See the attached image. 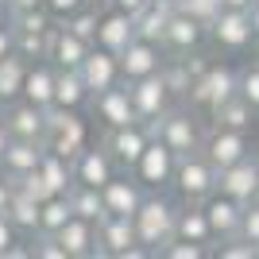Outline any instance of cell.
I'll return each instance as SVG.
<instances>
[{
  "instance_id": "c3c4849f",
  "label": "cell",
  "mask_w": 259,
  "mask_h": 259,
  "mask_svg": "<svg viewBox=\"0 0 259 259\" xmlns=\"http://www.w3.org/2000/svg\"><path fill=\"white\" fill-rule=\"evenodd\" d=\"M8 143H12V132L4 128V120H0V159H4V151H8Z\"/></svg>"
},
{
  "instance_id": "4316f807",
  "label": "cell",
  "mask_w": 259,
  "mask_h": 259,
  "mask_svg": "<svg viewBox=\"0 0 259 259\" xmlns=\"http://www.w3.org/2000/svg\"><path fill=\"white\" fill-rule=\"evenodd\" d=\"M174 12H178L174 0H151V4L136 16V35H140V39H151V43L162 47V35H166V23H170Z\"/></svg>"
},
{
  "instance_id": "cb8c5ba5",
  "label": "cell",
  "mask_w": 259,
  "mask_h": 259,
  "mask_svg": "<svg viewBox=\"0 0 259 259\" xmlns=\"http://www.w3.org/2000/svg\"><path fill=\"white\" fill-rule=\"evenodd\" d=\"M54 81H58V66L51 58H39V62L27 66V81H23V101H31L39 108L54 105Z\"/></svg>"
},
{
  "instance_id": "5bb4252c",
  "label": "cell",
  "mask_w": 259,
  "mask_h": 259,
  "mask_svg": "<svg viewBox=\"0 0 259 259\" xmlns=\"http://www.w3.org/2000/svg\"><path fill=\"white\" fill-rule=\"evenodd\" d=\"M97 240H101V259H128V251L140 244L136 236V221L132 217H116V213H105L97 221Z\"/></svg>"
},
{
  "instance_id": "6da1fadb",
  "label": "cell",
  "mask_w": 259,
  "mask_h": 259,
  "mask_svg": "<svg viewBox=\"0 0 259 259\" xmlns=\"http://www.w3.org/2000/svg\"><path fill=\"white\" fill-rule=\"evenodd\" d=\"M178 209L182 205H174L162 190H151V194L143 197V205L136 209V217H132V221H136V236H140V244L151 251V255H159V251L174 240Z\"/></svg>"
},
{
  "instance_id": "816d5d0a",
  "label": "cell",
  "mask_w": 259,
  "mask_h": 259,
  "mask_svg": "<svg viewBox=\"0 0 259 259\" xmlns=\"http://www.w3.org/2000/svg\"><path fill=\"white\" fill-rule=\"evenodd\" d=\"M225 8H244V12H248V8H251V0H225Z\"/></svg>"
},
{
  "instance_id": "d590c367",
  "label": "cell",
  "mask_w": 259,
  "mask_h": 259,
  "mask_svg": "<svg viewBox=\"0 0 259 259\" xmlns=\"http://www.w3.org/2000/svg\"><path fill=\"white\" fill-rule=\"evenodd\" d=\"M20 244H23V232L0 213V259H23V255H31V248H20Z\"/></svg>"
},
{
  "instance_id": "f35d334b",
  "label": "cell",
  "mask_w": 259,
  "mask_h": 259,
  "mask_svg": "<svg viewBox=\"0 0 259 259\" xmlns=\"http://www.w3.org/2000/svg\"><path fill=\"white\" fill-rule=\"evenodd\" d=\"M54 16L47 8H31V12H16V16H12V27H16V31H51L54 27Z\"/></svg>"
},
{
  "instance_id": "ab89813d",
  "label": "cell",
  "mask_w": 259,
  "mask_h": 259,
  "mask_svg": "<svg viewBox=\"0 0 259 259\" xmlns=\"http://www.w3.org/2000/svg\"><path fill=\"white\" fill-rule=\"evenodd\" d=\"M205 255H213V248L209 244H194V240H170L159 251V259H205Z\"/></svg>"
},
{
  "instance_id": "f6af8a7d",
  "label": "cell",
  "mask_w": 259,
  "mask_h": 259,
  "mask_svg": "<svg viewBox=\"0 0 259 259\" xmlns=\"http://www.w3.org/2000/svg\"><path fill=\"white\" fill-rule=\"evenodd\" d=\"M151 0H112V8H120V12H128V16H140L143 8H147Z\"/></svg>"
},
{
  "instance_id": "1f68e13d",
  "label": "cell",
  "mask_w": 259,
  "mask_h": 259,
  "mask_svg": "<svg viewBox=\"0 0 259 259\" xmlns=\"http://www.w3.org/2000/svg\"><path fill=\"white\" fill-rule=\"evenodd\" d=\"M39 209H43V201H35V197H27V194L16 190L12 201H8V209H4V217L20 228L23 236H35V232H39Z\"/></svg>"
},
{
  "instance_id": "7c38bea8",
  "label": "cell",
  "mask_w": 259,
  "mask_h": 259,
  "mask_svg": "<svg viewBox=\"0 0 259 259\" xmlns=\"http://www.w3.org/2000/svg\"><path fill=\"white\" fill-rule=\"evenodd\" d=\"M166 62V47L151 43V39H132L124 51H120V70H124V81H140V77H151L162 70Z\"/></svg>"
},
{
  "instance_id": "f5cc1de1",
  "label": "cell",
  "mask_w": 259,
  "mask_h": 259,
  "mask_svg": "<svg viewBox=\"0 0 259 259\" xmlns=\"http://www.w3.org/2000/svg\"><path fill=\"white\" fill-rule=\"evenodd\" d=\"M85 4H89V8H101V12H105L108 4H112V0H85Z\"/></svg>"
},
{
  "instance_id": "f546056e",
  "label": "cell",
  "mask_w": 259,
  "mask_h": 259,
  "mask_svg": "<svg viewBox=\"0 0 259 259\" xmlns=\"http://www.w3.org/2000/svg\"><path fill=\"white\" fill-rule=\"evenodd\" d=\"M89 97H93V93H89L81 70H58V81H54V105L81 108V105H89Z\"/></svg>"
},
{
  "instance_id": "484cf974",
  "label": "cell",
  "mask_w": 259,
  "mask_h": 259,
  "mask_svg": "<svg viewBox=\"0 0 259 259\" xmlns=\"http://www.w3.org/2000/svg\"><path fill=\"white\" fill-rule=\"evenodd\" d=\"M174 240H194V244H209L213 248V228H209V217H205V205H194L186 201L178 209V225H174Z\"/></svg>"
},
{
  "instance_id": "3957f363",
  "label": "cell",
  "mask_w": 259,
  "mask_h": 259,
  "mask_svg": "<svg viewBox=\"0 0 259 259\" xmlns=\"http://www.w3.org/2000/svg\"><path fill=\"white\" fill-rule=\"evenodd\" d=\"M217 186H221V170L213 166L205 151H190V155H178V170H174V190L182 201H209L217 194Z\"/></svg>"
},
{
  "instance_id": "74e56055",
  "label": "cell",
  "mask_w": 259,
  "mask_h": 259,
  "mask_svg": "<svg viewBox=\"0 0 259 259\" xmlns=\"http://www.w3.org/2000/svg\"><path fill=\"white\" fill-rule=\"evenodd\" d=\"M174 4H178V12L194 16V20L205 23V27L221 16V8H225V0H174Z\"/></svg>"
},
{
  "instance_id": "8fae6325",
  "label": "cell",
  "mask_w": 259,
  "mask_h": 259,
  "mask_svg": "<svg viewBox=\"0 0 259 259\" xmlns=\"http://www.w3.org/2000/svg\"><path fill=\"white\" fill-rule=\"evenodd\" d=\"M201 151L213 159L217 170H225V166H232V162H240V159H248V155H251V140H248V132H236V128H213V124H209Z\"/></svg>"
},
{
  "instance_id": "4fadbf2b",
  "label": "cell",
  "mask_w": 259,
  "mask_h": 259,
  "mask_svg": "<svg viewBox=\"0 0 259 259\" xmlns=\"http://www.w3.org/2000/svg\"><path fill=\"white\" fill-rule=\"evenodd\" d=\"M101 194H105V209H108V213H116V217H136V209L143 205V197L151 194V190H147V186H143L132 170H120L112 182L101 186Z\"/></svg>"
},
{
  "instance_id": "f1b7e54d",
  "label": "cell",
  "mask_w": 259,
  "mask_h": 259,
  "mask_svg": "<svg viewBox=\"0 0 259 259\" xmlns=\"http://www.w3.org/2000/svg\"><path fill=\"white\" fill-rule=\"evenodd\" d=\"M209 124L213 128H236V132H251V124H255V108L248 105V101L240 97H228L221 108H213L209 112Z\"/></svg>"
},
{
  "instance_id": "7dc6e473",
  "label": "cell",
  "mask_w": 259,
  "mask_h": 259,
  "mask_svg": "<svg viewBox=\"0 0 259 259\" xmlns=\"http://www.w3.org/2000/svg\"><path fill=\"white\" fill-rule=\"evenodd\" d=\"M8 8H12V16H16V12H31V8H43V0H8Z\"/></svg>"
},
{
  "instance_id": "7a4b0ae2",
  "label": "cell",
  "mask_w": 259,
  "mask_h": 259,
  "mask_svg": "<svg viewBox=\"0 0 259 259\" xmlns=\"http://www.w3.org/2000/svg\"><path fill=\"white\" fill-rule=\"evenodd\" d=\"M155 140L166 143L174 155H190V151H201L205 143V128H201V112L190 105H174L159 124H151Z\"/></svg>"
},
{
  "instance_id": "d6a6232c",
  "label": "cell",
  "mask_w": 259,
  "mask_h": 259,
  "mask_svg": "<svg viewBox=\"0 0 259 259\" xmlns=\"http://www.w3.org/2000/svg\"><path fill=\"white\" fill-rule=\"evenodd\" d=\"M70 205H74V217H85V221H93V225L108 213L105 209V194H101L97 186H85V182L70 186Z\"/></svg>"
},
{
  "instance_id": "4dcf8cb0",
  "label": "cell",
  "mask_w": 259,
  "mask_h": 259,
  "mask_svg": "<svg viewBox=\"0 0 259 259\" xmlns=\"http://www.w3.org/2000/svg\"><path fill=\"white\" fill-rule=\"evenodd\" d=\"M39 174H43L51 194H70V186H74V159H62V155L47 151L43 162H39Z\"/></svg>"
},
{
  "instance_id": "836d02e7",
  "label": "cell",
  "mask_w": 259,
  "mask_h": 259,
  "mask_svg": "<svg viewBox=\"0 0 259 259\" xmlns=\"http://www.w3.org/2000/svg\"><path fill=\"white\" fill-rule=\"evenodd\" d=\"M74 217V205H70V194H51L43 201V209H39V232H58V228L66 225Z\"/></svg>"
},
{
  "instance_id": "7bdbcfd3",
  "label": "cell",
  "mask_w": 259,
  "mask_h": 259,
  "mask_svg": "<svg viewBox=\"0 0 259 259\" xmlns=\"http://www.w3.org/2000/svg\"><path fill=\"white\" fill-rule=\"evenodd\" d=\"M43 8L51 12V16H54L58 23H62V20H70L74 12H81V8H85V0H43Z\"/></svg>"
},
{
  "instance_id": "9a60e30c",
  "label": "cell",
  "mask_w": 259,
  "mask_h": 259,
  "mask_svg": "<svg viewBox=\"0 0 259 259\" xmlns=\"http://www.w3.org/2000/svg\"><path fill=\"white\" fill-rule=\"evenodd\" d=\"M0 120L12 132V140H47V108L31 105L23 97L0 108Z\"/></svg>"
},
{
  "instance_id": "bcb514c9",
  "label": "cell",
  "mask_w": 259,
  "mask_h": 259,
  "mask_svg": "<svg viewBox=\"0 0 259 259\" xmlns=\"http://www.w3.org/2000/svg\"><path fill=\"white\" fill-rule=\"evenodd\" d=\"M12 194H16V190H12V182H8V174L0 170V213H4V209H8V201H12Z\"/></svg>"
},
{
  "instance_id": "f907efd6",
  "label": "cell",
  "mask_w": 259,
  "mask_h": 259,
  "mask_svg": "<svg viewBox=\"0 0 259 259\" xmlns=\"http://www.w3.org/2000/svg\"><path fill=\"white\" fill-rule=\"evenodd\" d=\"M4 23H12V8H8V0H0V27Z\"/></svg>"
},
{
  "instance_id": "603a6c76",
  "label": "cell",
  "mask_w": 259,
  "mask_h": 259,
  "mask_svg": "<svg viewBox=\"0 0 259 259\" xmlns=\"http://www.w3.org/2000/svg\"><path fill=\"white\" fill-rule=\"evenodd\" d=\"M132 39H136V16H128V12H120V8L108 4V8L101 12V23H97V47L120 54Z\"/></svg>"
},
{
  "instance_id": "db71d44e",
  "label": "cell",
  "mask_w": 259,
  "mask_h": 259,
  "mask_svg": "<svg viewBox=\"0 0 259 259\" xmlns=\"http://www.w3.org/2000/svg\"><path fill=\"white\" fill-rule=\"evenodd\" d=\"M251 58H255V62H259V39H255V43H251Z\"/></svg>"
},
{
  "instance_id": "b9f144b4",
  "label": "cell",
  "mask_w": 259,
  "mask_h": 259,
  "mask_svg": "<svg viewBox=\"0 0 259 259\" xmlns=\"http://www.w3.org/2000/svg\"><path fill=\"white\" fill-rule=\"evenodd\" d=\"M240 236L251 240V244H259V197L244 205V225H240Z\"/></svg>"
},
{
  "instance_id": "277c9868",
  "label": "cell",
  "mask_w": 259,
  "mask_h": 259,
  "mask_svg": "<svg viewBox=\"0 0 259 259\" xmlns=\"http://www.w3.org/2000/svg\"><path fill=\"white\" fill-rule=\"evenodd\" d=\"M236 93H240V70H232V66H217V62H213L205 74H201L194 85H190L186 105L209 116L213 108H221L228 97H236Z\"/></svg>"
},
{
  "instance_id": "83f0119b",
  "label": "cell",
  "mask_w": 259,
  "mask_h": 259,
  "mask_svg": "<svg viewBox=\"0 0 259 259\" xmlns=\"http://www.w3.org/2000/svg\"><path fill=\"white\" fill-rule=\"evenodd\" d=\"M27 58H23L20 51H12L0 58V108L12 105V101L23 97V81H27Z\"/></svg>"
},
{
  "instance_id": "8d00e7d4",
  "label": "cell",
  "mask_w": 259,
  "mask_h": 259,
  "mask_svg": "<svg viewBox=\"0 0 259 259\" xmlns=\"http://www.w3.org/2000/svg\"><path fill=\"white\" fill-rule=\"evenodd\" d=\"M70 31H77L81 39H89V43H97V23H101V8H81V12H74L70 20H62Z\"/></svg>"
},
{
  "instance_id": "ba28073f",
  "label": "cell",
  "mask_w": 259,
  "mask_h": 259,
  "mask_svg": "<svg viewBox=\"0 0 259 259\" xmlns=\"http://www.w3.org/2000/svg\"><path fill=\"white\" fill-rule=\"evenodd\" d=\"M209 39H213L221 51L240 54L255 43V27H251V16L244 8H221L213 23H209Z\"/></svg>"
},
{
  "instance_id": "5b68a950",
  "label": "cell",
  "mask_w": 259,
  "mask_h": 259,
  "mask_svg": "<svg viewBox=\"0 0 259 259\" xmlns=\"http://www.w3.org/2000/svg\"><path fill=\"white\" fill-rule=\"evenodd\" d=\"M47 151L62 155V159H74L81 147H85V120L77 116V108H62L51 105L47 108Z\"/></svg>"
},
{
  "instance_id": "e0dca14e",
  "label": "cell",
  "mask_w": 259,
  "mask_h": 259,
  "mask_svg": "<svg viewBox=\"0 0 259 259\" xmlns=\"http://www.w3.org/2000/svg\"><path fill=\"white\" fill-rule=\"evenodd\" d=\"M58 244H62L66 259H101V240H97V225L85 221V217H70L58 232Z\"/></svg>"
},
{
  "instance_id": "681fc988",
  "label": "cell",
  "mask_w": 259,
  "mask_h": 259,
  "mask_svg": "<svg viewBox=\"0 0 259 259\" xmlns=\"http://www.w3.org/2000/svg\"><path fill=\"white\" fill-rule=\"evenodd\" d=\"M248 16H251V27H255V39H259V0H251Z\"/></svg>"
},
{
  "instance_id": "30bf717a",
  "label": "cell",
  "mask_w": 259,
  "mask_h": 259,
  "mask_svg": "<svg viewBox=\"0 0 259 259\" xmlns=\"http://www.w3.org/2000/svg\"><path fill=\"white\" fill-rule=\"evenodd\" d=\"M174 170H178V155L166 147V143L151 140L147 143V151H143V159L136 162V178H140L147 190H166V186H174Z\"/></svg>"
},
{
  "instance_id": "e575fe53",
  "label": "cell",
  "mask_w": 259,
  "mask_h": 259,
  "mask_svg": "<svg viewBox=\"0 0 259 259\" xmlns=\"http://www.w3.org/2000/svg\"><path fill=\"white\" fill-rule=\"evenodd\" d=\"M12 31H16V27H12ZM51 31H54V27H51ZM51 31H16V51H20L27 62H39V58H47Z\"/></svg>"
},
{
  "instance_id": "ee69618b",
  "label": "cell",
  "mask_w": 259,
  "mask_h": 259,
  "mask_svg": "<svg viewBox=\"0 0 259 259\" xmlns=\"http://www.w3.org/2000/svg\"><path fill=\"white\" fill-rule=\"evenodd\" d=\"M12 51H16V31H12V23H4L0 27V58L12 54Z\"/></svg>"
},
{
  "instance_id": "44dd1931",
  "label": "cell",
  "mask_w": 259,
  "mask_h": 259,
  "mask_svg": "<svg viewBox=\"0 0 259 259\" xmlns=\"http://www.w3.org/2000/svg\"><path fill=\"white\" fill-rule=\"evenodd\" d=\"M120 174V166L116 162H112V155L105 151V147H81V151L74 155V182H85V186H105V182H112V178H116Z\"/></svg>"
},
{
  "instance_id": "d4e9b609",
  "label": "cell",
  "mask_w": 259,
  "mask_h": 259,
  "mask_svg": "<svg viewBox=\"0 0 259 259\" xmlns=\"http://www.w3.org/2000/svg\"><path fill=\"white\" fill-rule=\"evenodd\" d=\"M43 155H47L43 140H12L8 151H4V159H0V170L4 174H27V170H35V166L43 162Z\"/></svg>"
},
{
  "instance_id": "11a10c76",
  "label": "cell",
  "mask_w": 259,
  "mask_h": 259,
  "mask_svg": "<svg viewBox=\"0 0 259 259\" xmlns=\"http://www.w3.org/2000/svg\"><path fill=\"white\" fill-rule=\"evenodd\" d=\"M255 159H259V155H255Z\"/></svg>"
},
{
  "instance_id": "9c48e42d",
  "label": "cell",
  "mask_w": 259,
  "mask_h": 259,
  "mask_svg": "<svg viewBox=\"0 0 259 259\" xmlns=\"http://www.w3.org/2000/svg\"><path fill=\"white\" fill-rule=\"evenodd\" d=\"M89 108H93V116H97L105 128H124V124H136V120H140V112L132 105L128 81H120V85L105 89V93H93V97H89Z\"/></svg>"
},
{
  "instance_id": "7402d4cb",
  "label": "cell",
  "mask_w": 259,
  "mask_h": 259,
  "mask_svg": "<svg viewBox=\"0 0 259 259\" xmlns=\"http://www.w3.org/2000/svg\"><path fill=\"white\" fill-rule=\"evenodd\" d=\"M205 35H209L205 23H197L186 12H174L170 23H166V35H162V47H166V54H190V51H201Z\"/></svg>"
},
{
  "instance_id": "2e32d148",
  "label": "cell",
  "mask_w": 259,
  "mask_h": 259,
  "mask_svg": "<svg viewBox=\"0 0 259 259\" xmlns=\"http://www.w3.org/2000/svg\"><path fill=\"white\" fill-rule=\"evenodd\" d=\"M205 205V217H209V228H213V240L217 244H225V240H236L240 236V225H244V201H236V197H228L217 190L209 201H201ZM213 244V248H217Z\"/></svg>"
},
{
  "instance_id": "d6986e66",
  "label": "cell",
  "mask_w": 259,
  "mask_h": 259,
  "mask_svg": "<svg viewBox=\"0 0 259 259\" xmlns=\"http://www.w3.org/2000/svg\"><path fill=\"white\" fill-rule=\"evenodd\" d=\"M89 51H93V43H89V39H81L77 31H70L66 23H54L51 47H47V58H51L58 70H81V62H85Z\"/></svg>"
},
{
  "instance_id": "60d3db41",
  "label": "cell",
  "mask_w": 259,
  "mask_h": 259,
  "mask_svg": "<svg viewBox=\"0 0 259 259\" xmlns=\"http://www.w3.org/2000/svg\"><path fill=\"white\" fill-rule=\"evenodd\" d=\"M240 97L259 112V62L255 58H251L248 66H240Z\"/></svg>"
},
{
  "instance_id": "ffe728a7",
  "label": "cell",
  "mask_w": 259,
  "mask_h": 259,
  "mask_svg": "<svg viewBox=\"0 0 259 259\" xmlns=\"http://www.w3.org/2000/svg\"><path fill=\"white\" fill-rule=\"evenodd\" d=\"M221 194L228 197H236V201H255L259 197V159L255 155H248V159H240L232 162V166H225L221 170V186H217Z\"/></svg>"
},
{
  "instance_id": "ac0fdd59",
  "label": "cell",
  "mask_w": 259,
  "mask_h": 259,
  "mask_svg": "<svg viewBox=\"0 0 259 259\" xmlns=\"http://www.w3.org/2000/svg\"><path fill=\"white\" fill-rule=\"evenodd\" d=\"M81 77H85L89 93H105V89L120 85L124 81V70H120V54L105 51V47L93 43V51L85 54V62H81Z\"/></svg>"
},
{
  "instance_id": "52a82bcc",
  "label": "cell",
  "mask_w": 259,
  "mask_h": 259,
  "mask_svg": "<svg viewBox=\"0 0 259 259\" xmlns=\"http://www.w3.org/2000/svg\"><path fill=\"white\" fill-rule=\"evenodd\" d=\"M128 89H132V105H136V112H140L143 124H159V120L178 105V97L170 93L162 70L151 74V77H140V81H128Z\"/></svg>"
},
{
  "instance_id": "8992f818",
  "label": "cell",
  "mask_w": 259,
  "mask_h": 259,
  "mask_svg": "<svg viewBox=\"0 0 259 259\" xmlns=\"http://www.w3.org/2000/svg\"><path fill=\"white\" fill-rule=\"evenodd\" d=\"M151 140H155L151 124L136 120V124H124V128H105L101 147L112 155V162H116L120 170H136V162L143 159V151H147V143H151Z\"/></svg>"
}]
</instances>
